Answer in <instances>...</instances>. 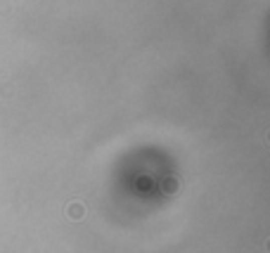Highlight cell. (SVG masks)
I'll list each match as a JSON object with an SVG mask.
<instances>
[{
	"mask_svg": "<svg viewBox=\"0 0 270 253\" xmlns=\"http://www.w3.org/2000/svg\"><path fill=\"white\" fill-rule=\"evenodd\" d=\"M69 218L71 220H78V218H83L85 215V208H83V203H78V201H74L71 206H69Z\"/></svg>",
	"mask_w": 270,
	"mask_h": 253,
	"instance_id": "1",
	"label": "cell"
}]
</instances>
